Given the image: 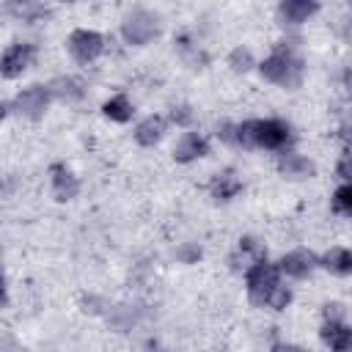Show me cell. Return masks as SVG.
<instances>
[{"mask_svg":"<svg viewBox=\"0 0 352 352\" xmlns=\"http://www.w3.org/2000/svg\"><path fill=\"white\" fill-rule=\"evenodd\" d=\"M217 135L236 148H264L278 154L292 151L297 140L292 124L283 118H248L236 124H220Z\"/></svg>","mask_w":352,"mask_h":352,"instance_id":"6da1fadb","label":"cell"},{"mask_svg":"<svg viewBox=\"0 0 352 352\" xmlns=\"http://www.w3.org/2000/svg\"><path fill=\"white\" fill-rule=\"evenodd\" d=\"M258 74L261 80L278 85V88H286V91H294L302 85V77H305V60L297 55L294 47H275L264 60H258Z\"/></svg>","mask_w":352,"mask_h":352,"instance_id":"7a4b0ae2","label":"cell"},{"mask_svg":"<svg viewBox=\"0 0 352 352\" xmlns=\"http://www.w3.org/2000/svg\"><path fill=\"white\" fill-rule=\"evenodd\" d=\"M160 30H162L160 14L151 8H143V6H135L121 19V36L132 47H146L148 41H154L160 36Z\"/></svg>","mask_w":352,"mask_h":352,"instance_id":"3957f363","label":"cell"},{"mask_svg":"<svg viewBox=\"0 0 352 352\" xmlns=\"http://www.w3.org/2000/svg\"><path fill=\"white\" fill-rule=\"evenodd\" d=\"M283 283V275L278 270V264L272 261H261L256 267H250L245 272V292H248V300L258 308H264L270 302V297L275 294V289Z\"/></svg>","mask_w":352,"mask_h":352,"instance_id":"277c9868","label":"cell"},{"mask_svg":"<svg viewBox=\"0 0 352 352\" xmlns=\"http://www.w3.org/2000/svg\"><path fill=\"white\" fill-rule=\"evenodd\" d=\"M66 50L77 63L88 66L104 52V36L99 30H94V28H77V30L69 33Z\"/></svg>","mask_w":352,"mask_h":352,"instance_id":"5b68a950","label":"cell"},{"mask_svg":"<svg viewBox=\"0 0 352 352\" xmlns=\"http://www.w3.org/2000/svg\"><path fill=\"white\" fill-rule=\"evenodd\" d=\"M50 102H52V88H50V85H41V82H33V85L22 88L6 107H8V113H11V107H14L19 116L36 121V118H41V116L47 113Z\"/></svg>","mask_w":352,"mask_h":352,"instance_id":"8992f818","label":"cell"},{"mask_svg":"<svg viewBox=\"0 0 352 352\" xmlns=\"http://www.w3.org/2000/svg\"><path fill=\"white\" fill-rule=\"evenodd\" d=\"M33 60H36V44H30V41H14V44H8L3 50V55H0V74H3V80L22 77L33 66Z\"/></svg>","mask_w":352,"mask_h":352,"instance_id":"52a82bcc","label":"cell"},{"mask_svg":"<svg viewBox=\"0 0 352 352\" xmlns=\"http://www.w3.org/2000/svg\"><path fill=\"white\" fill-rule=\"evenodd\" d=\"M278 270L283 278H292V280H305L314 275V270L319 267V256L308 248H294L289 253H283L278 261Z\"/></svg>","mask_w":352,"mask_h":352,"instance_id":"ba28073f","label":"cell"},{"mask_svg":"<svg viewBox=\"0 0 352 352\" xmlns=\"http://www.w3.org/2000/svg\"><path fill=\"white\" fill-rule=\"evenodd\" d=\"M261 261H267V248H264V242L256 239V236H239V239H236V248H234L231 256H228L231 270H236V272H242V275H245L250 267L261 264Z\"/></svg>","mask_w":352,"mask_h":352,"instance_id":"9c48e42d","label":"cell"},{"mask_svg":"<svg viewBox=\"0 0 352 352\" xmlns=\"http://www.w3.org/2000/svg\"><path fill=\"white\" fill-rule=\"evenodd\" d=\"M209 151H212V143H209V138H206L204 132H198V129L182 132L179 140L173 143V160L182 162V165L195 162V160H201V157H209Z\"/></svg>","mask_w":352,"mask_h":352,"instance_id":"30bf717a","label":"cell"},{"mask_svg":"<svg viewBox=\"0 0 352 352\" xmlns=\"http://www.w3.org/2000/svg\"><path fill=\"white\" fill-rule=\"evenodd\" d=\"M50 190L55 201H74L80 192V179L66 162H52L50 165Z\"/></svg>","mask_w":352,"mask_h":352,"instance_id":"8fae6325","label":"cell"},{"mask_svg":"<svg viewBox=\"0 0 352 352\" xmlns=\"http://www.w3.org/2000/svg\"><path fill=\"white\" fill-rule=\"evenodd\" d=\"M319 8H322V6H319L316 0H283L275 14H278V22H280V25L297 28V25L308 22L311 16H316Z\"/></svg>","mask_w":352,"mask_h":352,"instance_id":"7c38bea8","label":"cell"},{"mask_svg":"<svg viewBox=\"0 0 352 352\" xmlns=\"http://www.w3.org/2000/svg\"><path fill=\"white\" fill-rule=\"evenodd\" d=\"M242 190H245V184H242V179L236 176L234 168H223V170H217V173L212 176V182H209V192H212V198H214L217 204H228V201H234Z\"/></svg>","mask_w":352,"mask_h":352,"instance_id":"4fadbf2b","label":"cell"},{"mask_svg":"<svg viewBox=\"0 0 352 352\" xmlns=\"http://www.w3.org/2000/svg\"><path fill=\"white\" fill-rule=\"evenodd\" d=\"M319 336L330 346V352H352V324H346L344 319H324Z\"/></svg>","mask_w":352,"mask_h":352,"instance_id":"5bb4252c","label":"cell"},{"mask_svg":"<svg viewBox=\"0 0 352 352\" xmlns=\"http://www.w3.org/2000/svg\"><path fill=\"white\" fill-rule=\"evenodd\" d=\"M165 129H168V118L165 116H160V113H151V116H146V118H140L138 124H135V143L138 146H157L162 138H165Z\"/></svg>","mask_w":352,"mask_h":352,"instance_id":"9a60e30c","label":"cell"},{"mask_svg":"<svg viewBox=\"0 0 352 352\" xmlns=\"http://www.w3.org/2000/svg\"><path fill=\"white\" fill-rule=\"evenodd\" d=\"M278 170L286 179H311V176H316V162L297 151H286L278 157Z\"/></svg>","mask_w":352,"mask_h":352,"instance_id":"2e32d148","label":"cell"},{"mask_svg":"<svg viewBox=\"0 0 352 352\" xmlns=\"http://www.w3.org/2000/svg\"><path fill=\"white\" fill-rule=\"evenodd\" d=\"M319 267L327 270L330 275H338V278H346L352 275V250L349 248H330L319 256Z\"/></svg>","mask_w":352,"mask_h":352,"instance_id":"e0dca14e","label":"cell"},{"mask_svg":"<svg viewBox=\"0 0 352 352\" xmlns=\"http://www.w3.org/2000/svg\"><path fill=\"white\" fill-rule=\"evenodd\" d=\"M102 116L116 121V124H126L135 116V104H132V99L126 94H113L110 99L102 102Z\"/></svg>","mask_w":352,"mask_h":352,"instance_id":"ac0fdd59","label":"cell"},{"mask_svg":"<svg viewBox=\"0 0 352 352\" xmlns=\"http://www.w3.org/2000/svg\"><path fill=\"white\" fill-rule=\"evenodd\" d=\"M50 88H52V96H60V99H69V102H74V99H80V96L85 94V91H82V80L69 77V74L52 80Z\"/></svg>","mask_w":352,"mask_h":352,"instance_id":"d6986e66","label":"cell"},{"mask_svg":"<svg viewBox=\"0 0 352 352\" xmlns=\"http://www.w3.org/2000/svg\"><path fill=\"white\" fill-rule=\"evenodd\" d=\"M330 206L336 214H344L352 220V182H341L330 198Z\"/></svg>","mask_w":352,"mask_h":352,"instance_id":"ffe728a7","label":"cell"},{"mask_svg":"<svg viewBox=\"0 0 352 352\" xmlns=\"http://www.w3.org/2000/svg\"><path fill=\"white\" fill-rule=\"evenodd\" d=\"M228 66H231L234 72H250V69L258 66V63L253 60V52H250L248 47H234L231 55H228Z\"/></svg>","mask_w":352,"mask_h":352,"instance_id":"44dd1931","label":"cell"},{"mask_svg":"<svg viewBox=\"0 0 352 352\" xmlns=\"http://www.w3.org/2000/svg\"><path fill=\"white\" fill-rule=\"evenodd\" d=\"M289 302H292V289H289L286 283H280V286L275 289V294L270 297L267 308H272V311H283V308H286Z\"/></svg>","mask_w":352,"mask_h":352,"instance_id":"7402d4cb","label":"cell"},{"mask_svg":"<svg viewBox=\"0 0 352 352\" xmlns=\"http://www.w3.org/2000/svg\"><path fill=\"white\" fill-rule=\"evenodd\" d=\"M336 176L341 182H352V148H344L336 162Z\"/></svg>","mask_w":352,"mask_h":352,"instance_id":"603a6c76","label":"cell"},{"mask_svg":"<svg viewBox=\"0 0 352 352\" xmlns=\"http://www.w3.org/2000/svg\"><path fill=\"white\" fill-rule=\"evenodd\" d=\"M170 121L179 124V126H190V121H192V107L184 104V102L173 104V107H170Z\"/></svg>","mask_w":352,"mask_h":352,"instance_id":"cb8c5ba5","label":"cell"},{"mask_svg":"<svg viewBox=\"0 0 352 352\" xmlns=\"http://www.w3.org/2000/svg\"><path fill=\"white\" fill-rule=\"evenodd\" d=\"M336 135H338V140H341L346 148H352V113H346V116L338 121Z\"/></svg>","mask_w":352,"mask_h":352,"instance_id":"d4e9b609","label":"cell"},{"mask_svg":"<svg viewBox=\"0 0 352 352\" xmlns=\"http://www.w3.org/2000/svg\"><path fill=\"white\" fill-rule=\"evenodd\" d=\"M176 256H179L184 264H192V261L201 258V248H198V245H184V248L176 250Z\"/></svg>","mask_w":352,"mask_h":352,"instance_id":"484cf974","label":"cell"},{"mask_svg":"<svg viewBox=\"0 0 352 352\" xmlns=\"http://www.w3.org/2000/svg\"><path fill=\"white\" fill-rule=\"evenodd\" d=\"M270 352H308V349L300 346V344H292V341H275L270 346Z\"/></svg>","mask_w":352,"mask_h":352,"instance_id":"4316f807","label":"cell"},{"mask_svg":"<svg viewBox=\"0 0 352 352\" xmlns=\"http://www.w3.org/2000/svg\"><path fill=\"white\" fill-rule=\"evenodd\" d=\"M209 352H223V349H209Z\"/></svg>","mask_w":352,"mask_h":352,"instance_id":"83f0119b","label":"cell"}]
</instances>
